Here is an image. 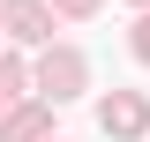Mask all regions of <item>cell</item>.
Wrapping results in <instances>:
<instances>
[{
  "label": "cell",
  "instance_id": "obj_1",
  "mask_svg": "<svg viewBox=\"0 0 150 142\" xmlns=\"http://www.w3.org/2000/svg\"><path fill=\"white\" fill-rule=\"evenodd\" d=\"M98 120H105V135L128 142V135H143V127H150V105L135 97V90H120V97H105V105H98Z\"/></svg>",
  "mask_w": 150,
  "mask_h": 142
},
{
  "label": "cell",
  "instance_id": "obj_4",
  "mask_svg": "<svg viewBox=\"0 0 150 142\" xmlns=\"http://www.w3.org/2000/svg\"><path fill=\"white\" fill-rule=\"evenodd\" d=\"M38 135H45V105H15L0 127V142H38Z\"/></svg>",
  "mask_w": 150,
  "mask_h": 142
},
{
  "label": "cell",
  "instance_id": "obj_3",
  "mask_svg": "<svg viewBox=\"0 0 150 142\" xmlns=\"http://www.w3.org/2000/svg\"><path fill=\"white\" fill-rule=\"evenodd\" d=\"M38 82H45V97H75V90H83V60L75 53H45Z\"/></svg>",
  "mask_w": 150,
  "mask_h": 142
},
{
  "label": "cell",
  "instance_id": "obj_6",
  "mask_svg": "<svg viewBox=\"0 0 150 142\" xmlns=\"http://www.w3.org/2000/svg\"><path fill=\"white\" fill-rule=\"evenodd\" d=\"M135 60H150V15L135 22Z\"/></svg>",
  "mask_w": 150,
  "mask_h": 142
},
{
  "label": "cell",
  "instance_id": "obj_2",
  "mask_svg": "<svg viewBox=\"0 0 150 142\" xmlns=\"http://www.w3.org/2000/svg\"><path fill=\"white\" fill-rule=\"evenodd\" d=\"M0 22L15 30L23 45H45V37H53V15H45V0H8V8H0Z\"/></svg>",
  "mask_w": 150,
  "mask_h": 142
},
{
  "label": "cell",
  "instance_id": "obj_7",
  "mask_svg": "<svg viewBox=\"0 0 150 142\" xmlns=\"http://www.w3.org/2000/svg\"><path fill=\"white\" fill-rule=\"evenodd\" d=\"M60 8H68V15H90V8H98V0H60Z\"/></svg>",
  "mask_w": 150,
  "mask_h": 142
},
{
  "label": "cell",
  "instance_id": "obj_5",
  "mask_svg": "<svg viewBox=\"0 0 150 142\" xmlns=\"http://www.w3.org/2000/svg\"><path fill=\"white\" fill-rule=\"evenodd\" d=\"M15 90H23V67H15V60H0V105H8Z\"/></svg>",
  "mask_w": 150,
  "mask_h": 142
}]
</instances>
